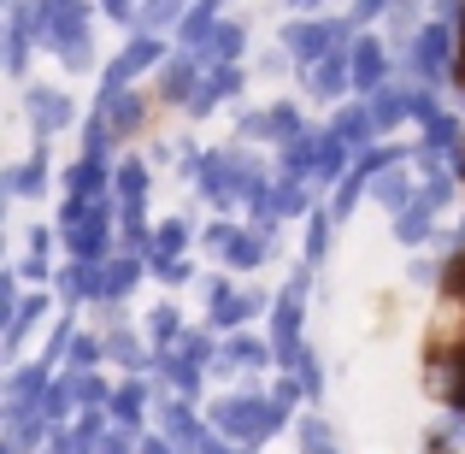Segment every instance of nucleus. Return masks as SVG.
I'll list each match as a JSON object with an SVG mask.
<instances>
[{"label":"nucleus","mask_w":465,"mask_h":454,"mask_svg":"<svg viewBox=\"0 0 465 454\" xmlns=\"http://www.w3.org/2000/svg\"><path fill=\"white\" fill-rule=\"evenodd\" d=\"M460 77H465V30H460Z\"/></svg>","instance_id":"nucleus-1"}]
</instances>
